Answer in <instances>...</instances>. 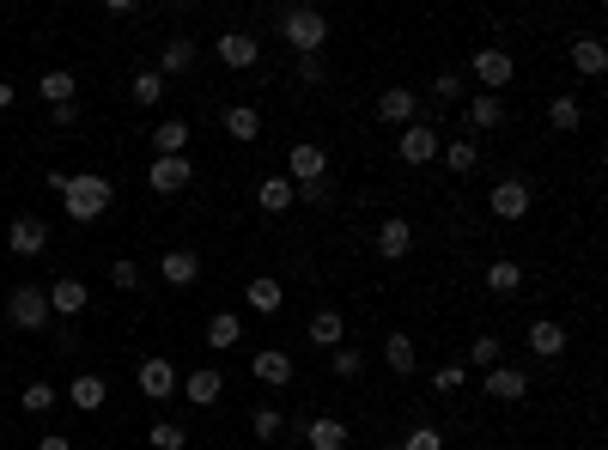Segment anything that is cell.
Wrapping results in <instances>:
<instances>
[{"instance_id":"1","label":"cell","mask_w":608,"mask_h":450,"mask_svg":"<svg viewBox=\"0 0 608 450\" xmlns=\"http://www.w3.org/2000/svg\"><path fill=\"white\" fill-rule=\"evenodd\" d=\"M274 25L292 55H323V43H329V19L317 7H286V13H274Z\"/></svg>"},{"instance_id":"2","label":"cell","mask_w":608,"mask_h":450,"mask_svg":"<svg viewBox=\"0 0 608 450\" xmlns=\"http://www.w3.org/2000/svg\"><path fill=\"white\" fill-rule=\"evenodd\" d=\"M110 201H116V189H110V177H98V171H86V177H73V183H67V195H61L67 219H80V225L104 219V213H110Z\"/></svg>"},{"instance_id":"3","label":"cell","mask_w":608,"mask_h":450,"mask_svg":"<svg viewBox=\"0 0 608 450\" xmlns=\"http://www.w3.org/2000/svg\"><path fill=\"white\" fill-rule=\"evenodd\" d=\"M292 189H304V183H323L329 177V146H317V140H298L292 153H286V171H280Z\"/></svg>"},{"instance_id":"4","label":"cell","mask_w":608,"mask_h":450,"mask_svg":"<svg viewBox=\"0 0 608 450\" xmlns=\"http://www.w3.org/2000/svg\"><path fill=\"white\" fill-rule=\"evenodd\" d=\"M49 317L55 311H49V292L43 286H13L7 292V323L13 329H49Z\"/></svg>"},{"instance_id":"5","label":"cell","mask_w":608,"mask_h":450,"mask_svg":"<svg viewBox=\"0 0 608 450\" xmlns=\"http://www.w3.org/2000/svg\"><path fill=\"white\" fill-rule=\"evenodd\" d=\"M469 73H475V86H481V92L499 98V92L517 80V61H511L505 49H475V55H469Z\"/></svg>"},{"instance_id":"6","label":"cell","mask_w":608,"mask_h":450,"mask_svg":"<svg viewBox=\"0 0 608 450\" xmlns=\"http://www.w3.org/2000/svg\"><path fill=\"white\" fill-rule=\"evenodd\" d=\"M438 146H444V140H438V128H432V122H408V128H402V140H396V159H402L408 171H420V165H432V159H438Z\"/></svg>"},{"instance_id":"7","label":"cell","mask_w":608,"mask_h":450,"mask_svg":"<svg viewBox=\"0 0 608 450\" xmlns=\"http://www.w3.org/2000/svg\"><path fill=\"white\" fill-rule=\"evenodd\" d=\"M134 384H140V396H146V402H171L183 378H177V365H171V359H140Z\"/></svg>"},{"instance_id":"8","label":"cell","mask_w":608,"mask_h":450,"mask_svg":"<svg viewBox=\"0 0 608 450\" xmlns=\"http://www.w3.org/2000/svg\"><path fill=\"white\" fill-rule=\"evenodd\" d=\"M177 396H183L189 408H219V396H225V371H213V365H195L189 378L177 384Z\"/></svg>"},{"instance_id":"9","label":"cell","mask_w":608,"mask_h":450,"mask_svg":"<svg viewBox=\"0 0 608 450\" xmlns=\"http://www.w3.org/2000/svg\"><path fill=\"white\" fill-rule=\"evenodd\" d=\"M487 207H493V219H523L529 207H536V189H529L523 177H505V183H493Z\"/></svg>"},{"instance_id":"10","label":"cell","mask_w":608,"mask_h":450,"mask_svg":"<svg viewBox=\"0 0 608 450\" xmlns=\"http://www.w3.org/2000/svg\"><path fill=\"white\" fill-rule=\"evenodd\" d=\"M213 55L232 67V73H250L256 61H262V43L250 37V31H219V43H213Z\"/></svg>"},{"instance_id":"11","label":"cell","mask_w":608,"mask_h":450,"mask_svg":"<svg viewBox=\"0 0 608 450\" xmlns=\"http://www.w3.org/2000/svg\"><path fill=\"white\" fill-rule=\"evenodd\" d=\"M146 183H152V195H183V189L195 183V159H189V153H183V159H152Z\"/></svg>"},{"instance_id":"12","label":"cell","mask_w":608,"mask_h":450,"mask_svg":"<svg viewBox=\"0 0 608 450\" xmlns=\"http://www.w3.org/2000/svg\"><path fill=\"white\" fill-rule=\"evenodd\" d=\"M481 390L493 402H523L536 384H529V371H517V365H493V371H481Z\"/></svg>"},{"instance_id":"13","label":"cell","mask_w":608,"mask_h":450,"mask_svg":"<svg viewBox=\"0 0 608 450\" xmlns=\"http://www.w3.org/2000/svg\"><path fill=\"white\" fill-rule=\"evenodd\" d=\"M7 250H13V256H43V250H49V225L31 219V213H19V219L7 225Z\"/></svg>"},{"instance_id":"14","label":"cell","mask_w":608,"mask_h":450,"mask_svg":"<svg viewBox=\"0 0 608 450\" xmlns=\"http://www.w3.org/2000/svg\"><path fill=\"white\" fill-rule=\"evenodd\" d=\"M408 250H414V225L402 213H390L384 225H377V262H402Z\"/></svg>"},{"instance_id":"15","label":"cell","mask_w":608,"mask_h":450,"mask_svg":"<svg viewBox=\"0 0 608 450\" xmlns=\"http://www.w3.org/2000/svg\"><path fill=\"white\" fill-rule=\"evenodd\" d=\"M250 371H256V384H268V390H286L298 365H292V353H286V347H262V353L250 359Z\"/></svg>"},{"instance_id":"16","label":"cell","mask_w":608,"mask_h":450,"mask_svg":"<svg viewBox=\"0 0 608 450\" xmlns=\"http://www.w3.org/2000/svg\"><path fill=\"white\" fill-rule=\"evenodd\" d=\"M566 341H572V335H566L554 317H536V323L523 329V347L536 353V359H560V353H566Z\"/></svg>"},{"instance_id":"17","label":"cell","mask_w":608,"mask_h":450,"mask_svg":"<svg viewBox=\"0 0 608 450\" xmlns=\"http://www.w3.org/2000/svg\"><path fill=\"white\" fill-rule=\"evenodd\" d=\"M311 347H323V353H335V347H347V317L335 311V305H323V311H311Z\"/></svg>"},{"instance_id":"18","label":"cell","mask_w":608,"mask_h":450,"mask_svg":"<svg viewBox=\"0 0 608 450\" xmlns=\"http://www.w3.org/2000/svg\"><path fill=\"white\" fill-rule=\"evenodd\" d=\"M377 122H390V128H408V122H420V98H414L408 86H390L384 98H377Z\"/></svg>"},{"instance_id":"19","label":"cell","mask_w":608,"mask_h":450,"mask_svg":"<svg viewBox=\"0 0 608 450\" xmlns=\"http://www.w3.org/2000/svg\"><path fill=\"white\" fill-rule=\"evenodd\" d=\"M298 438L311 444V450H347V420L317 414V420H304V426H298Z\"/></svg>"},{"instance_id":"20","label":"cell","mask_w":608,"mask_h":450,"mask_svg":"<svg viewBox=\"0 0 608 450\" xmlns=\"http://www.w3.org/2000/svg\"><path fill=\"white\" fill-rule=\"evenodd\" d=\"M61 396H67L73 408H80V414H98V408L110 402V384L98 378V371H80V378H73V384H67Z\"/></svg>"},{"instance_id":"21","label":"cell","mask_w":608,"mask_h":450,"mask_svg":"<svg viewBox=\"0 0 608 450\" xmlns=\"http://www.w3.org/2000/svg\"><path fill=\"white\" fill-rule=\"evenodd\" d=\"M244 305H250L256 317H280V305H286V286H280L274 274H256V280L244 286Z\"/></svg>"},{"instance_id":"22","label":"cell","mask_w":608,"mask_h":450,"mask_svg":"<svg viewBox=\"0 0 608 450\" xmlns=\"http://www.w3.org/2000/svg\"><path fill=\"white\" fill-rule=\"evenodd\" d=\"M159 274H165V286L189 292V286L201 280V256H195V250H165V256H159Z\"/></svg>"},{"instance_id":"23","label":"cell","mask_w":608,"mask_h":450,"mask_svg":"<svg viewBox=\"0 0 608 450\" xmlns=\"http://www.w3.org/2000/svg\"><path fill=\"white\" fill-rule=\"evenodd\" d=\"M219 128L250 146V140H262V110H256V104H225V110H219Z\"/></svg>"},{"instance_id":"24","label":"cell","mask_w":608,"mask_h":450,"mask_svg":"<svg viewBox=\"0 0 608 450\" xmlns=\"http://www.w3.org/2000/svg\"><path fill=\"white\" fill-rule=\"evenodd\" d=\"M384 365L396 371V378H414V371H420V347H414V335L390 329V335H384Z\"/></svg>"},{"instance_id":"25","label":"cell","mask_w":608,"mask_h":450,"mask_svg":"<svg viewBox=\"0 0 608 450\" xmlns=\"http://www.w3.org/2000/svg\"><path fill=\"white\" fill-rule=\"evenodd\" d=\"M43 292H49V311H55V317H80V311H86V298H92L86 280H73V274L55 280V286H43Z\"/></svg>"},{"instance_id":"26","label":"cell","mask_w":608,"mask_h":450,"mask_svg":"<svg viewBox=\"0 0 608 450\" xmlns=\"http://www.w3.org/2000/svg\"><path fill=\"white\" fill-rule=\"evenodd\" d=\"M572 67L584 73V80H602L608 73V43L602 37H572Z\"/></svg>"},{"instance_id":"27","label":"cell","mask_w":608,"mask_h":450,"mask_svg":"<svg viewBox=\"0 0 608 450\" xmlns=\"http://www.w3.org/2000/svg\"><path fill=\"white\" fill-rule=\"evenodd\" d=\"M238 341H244V317H238V311H213V317H207V347H213V353H232Z\"/></svg>"},{"instance_id":"28","label":"cell","mask_w":608,"mask_h":450,"mask_svg":"<svg viewBox=\"0 0 608 450\" xmlns=\"http://www.w3.org/2000/svg\"><path fill=\"white\" fill-rule=\"evenodd\" d=\"M438 159H444V171H450V177H469V171L481 165V146L463 134V140H444V146H438Z\"/></svg>"},{"instance_id":"29","label":"cell","mask_w":608,"mask_h":450,"mask_svg":"<svg viewBox=\"0 0 608 450\" xmlns=\"http://www.w3.org/2000/svg\"><path fill=\"white\" fill-rule=\"evenodd\" d=\"M493 128H505V98L481 92V98L469 104V140H475V134H493Z\"/></svg>"},{"instance_id":"30","label":"cell","mask_w":608,"mask_h":450,"mask_svg":"<svg viewBox=\"0 0 608 450\" xmlns=\"http://www.w3.org/2000/svg\"><path fill=\"white\" fill-rule=\"evenodd\" d=\"M256 207H262V213H286V207H298V189L274 171V177H262V183H256Z\"/></svg>"},{"instance_id":"31","label":"cell","mask_w":608,"mask_h":450,"mask_svg":"<svg viewBox=\"0 0 608 450\" xmlns=\"http://www.w3.org/2000/svg\"><path fill=\"white\" fill-rule=\"evenodd\" d=\"M152 153H159V159H183L189 153V122H159V128H152Z\"/></svg>"},{"instance_id":"32","label":"cell","mask_w":608,"mask_h":450,"mask_svg":"<svg viewBox=\"0 0 608 450\" xmlns=\"http://www.w3.org/2000/svg\"><path fill=\"white\" fill-rule=\"evenodd\" d=\"M73 92H80V80H73V73L67 67H55V73H43V80H37V98L55 110V104H73Z\"/></svg>"},{"instance_id":"33","label":"cell","mask_w":608,"mask_h":450,"mask_svg":"<svg viewBox=\"0 0 608 450\" xmlns=\"http://www.w3.org/2000/svg\"><path fill=\"white\" fill-rule=\"evenodd\" d=\"M195 55H201V49H195V37H171V43L159 49V80H165V73H189V67H195Z\"/></svg>"},{"instance_id":"34","label":"cell","mask_w":608,"mask_h":450,"mask_svg":"<svg viewBox=\"0 0 608 450\" xmlns=\"http://www.w3.org/2000/svg\"><path fill=\"white\" fill-rule=\"evenodd\" d=\"M487 292H499V298H511V292H523V262H511V256H499V262H487Z\"/></svg>"},{"instance_id":"35","label":"cell","mask_w":608,"mask_h":450,"mask_svg":"<svg viewBox=\"0 0 608 450\" xmlns=\"http://www.w3.org/2000/svg\"><path fill=\"white\" fill-rule=\"evenodd\" d=\"M146 444H152V450H189V426H183V420H152Z\"/></svg>"},{"instance_id":"36","label":"cell","mask_w":608,"mask_h":450,"mask_svg":"<svg viewBox=\"0 0 608 450\" xmlns=\"http://www.w3.org/2000/svg\"><path fill=\"white\" fill-rule=\"evenodd\" d=\"M55 402H61V390H55V384H43V378L19 390V408H25V414H49Z\"/></svg>"},{"instance_id":"37","label":"cell","mask_w":608,"mask_h":450,"mask_svg":"<svg viewBox=\"0 0 608 450\" xmlns=\"http://www.w3.org/2000/svg\"><path fill=\"white\" fill-rule=\"evenodd\" d=\"M250 432H256L262 444H280V432H286V414H280V408H256V414H250Z\"/></svg>"},{"instance_id":"38","label":"cell","mask_w":608,"mask_h":450,"mask_svg":"<svg viewBox=\"0 0 608 450\" xmlns=\"http://www.w3.org/2000/svg\"><path fill=\"white\" fill-rule=\"evenodd\" d=\"M548 122H554L560 134H572V128L584 122V104H578V98H554V104H548Z\"/></svg>"},{"instance_id":"39","label":"cell","mask_w":608,"mask_h":450,"mask_svg":"<svg viewBox=\"0 0 608 450\" xmlns=\"http://www.w3.org/2000/svg\"><path fill=\"white\" fill-rule=\"evenodd\" d=\"M396 450H444V432H438V426H408V432L396 438Z\"/></svg>"},{"instance_id":"40","label":"cell","mask_w":608,"mask_h":450,"mask_svg":"<svg viewBox=\"0 0 608 450\" xmlns=\"http://www.w3.org/2000/svg\"><path fill=\"white\" fill-rule=\"evenodd\" d=\"M329 365H335V378H347V384H353V378H365V353H359V347H335V353H329Z\"/></svg>"},{"instance_id":"41","label":"cell","mask_w":608,"mask_h":450,"mask_svg":"<svg viewBox=\"0 0 608 450\" xmlns=\"http://www.w3.org/2000/svg\"><path fill=\"white\" fill-rule=\"evenodd\" d=\"M159 98H165L159 67H140V73H134V104H159Z\"/></svg>"},{"instance_id":"42","label":"cell","mask_w":608,"mask_h":450,"mask_svg":"<svg viewBox=\"0 0 608 450\" xmlns=\"http://www.w3.org/2000/svg\"><path fill=\"white\" fill-rule=\"evenodd\" d=\"M463 384H469V365H438V371H432V390H438V396H456Z\"/></svg>"},{"instance_id":"43","label":"cell","mask_w":608,"mask_h":450,"mask_svg":"<svg viewBox=\"0 0 608 450\" xmlns=\"http://www.w3.org/2000/svg\"><path fill=\"white\" fill-rule=\"evenodd\" d=\"M463 92H469V80H463V73H456V67H444L438 80H432V98H444V104H456Z\"/></svg>"},{"instance_id":"44","label":"cell","mask_w":608,"mask_h":450,"mask_svg":"<svg viewBox=\"0 0 608 450\" xmlns=\"http://www.w3.org/2000/svg\"><path fill=\"white\" fill-rule=\"evenodd\" d=\"M499 353H505V341H493V335H475V341H469V359H475L481 371H493V365H499Z\"/></svg>"},{"instance_id":"45","label":"cell","mask_w":608,"mask_h":450,"mask_svg":"<svg viewBox=\"0 0 608 450\" xmlns=\"http://www.w3.org/2000/svg\"><path fill=\"white\" fill-rule=\"evenodd\" d=\"M110 280H116L122 292H140V262H128V256H122V262L110 268Z\"/></svg>"},{"instance_id":"46","label":"cell","mask_w":608,"mask_h":450,"mask_svg":"<svg viewBox=\"0 0 608 450\" xmlns=\"http://www.w3.org/2000/svg\"><path fill=\"white\" fill-rule=\"evenodd\" d=\"M298 201H304V207H329V201H335V195H329V177H323V183H304Z\"/></svg>"},{"instance_id":"47","label":"cell","mask_w":608,"mask_h":450,"mask_svg":"<svg viewBox=\"0 0 608 450\" xmlns=\"http://www.w3.org/2000/svg\"><path fill=\"white\" fill-rule=\"evenodd\" d=\"M298 80L304 86H323V55H298Z\"/></svg>"},{"instance_id":"48","label":"cell","mask_w":608,"mask_h":450,"mask_svg":"<svg viewBox=\"0 0 608 450\" xmlns=\"http://www.w3.org/2000/svg\"><path fill=\"white\" fill-rule=\"evenodd\" d=\"M49 116H55V128H80V104H55Z\"/></svg>"},{"instance_id":"49","label":"cell","mask_w":608,"mask_h":450,"mask_svg":"<svg viewBox=\"0 0 608 450\" xmlns=\"http://www.w3.org/2000/svg\"><path fill=\"white\" fill-rule=\"evenodd\" d=\"M37 450H73V444H67V432H43V438H37Z\"/></svg>"},{"instance_id":"50","label":"cell","mask_w":608,"mask_h":450,"mask_svg":"<svg viewBox=\"0 0 608 450\" xmlns=\"http://www.w3.org/2000/svg\"><path fill=\"white\" fill-rule=\"evenodd\" d=\"M13 104H19V92H13L7 80H0V110H13Z\"/></svg>"},{"instance_id":"51","label":"cell","mask_w":608,"mask_h":450,"mask_svg":"<svg viewBox=\"0 0 608 450\" xmlns=\"http://www.w3.org/2000/svg\"><path fill=\"white\" fill-rule=\"evenodd\" d=\"M390 450H396V444H390Z\"/></svg>"}]
</instances>
